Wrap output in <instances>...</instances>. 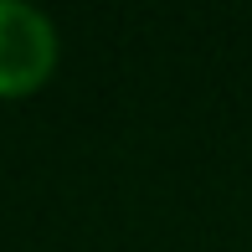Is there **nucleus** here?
I'll use <instances>...</instances> for the list:
<instances>
[{
	"label": "nucleus",
	"mask_w": 252,
	"mask_h": 252,
	"mask_svg": "<svg viewBox=\"0 0 252 252\" xmlns=\"http://www.w3.org/2000/svg\"><path fill=\"white\" fill-rule=\"evenodd\" d=\"M57 26L41 5L0 0V98H26L57 72Z\"/></svg>",
	"instance_id": "f257e3e1"
}]
</instances>
